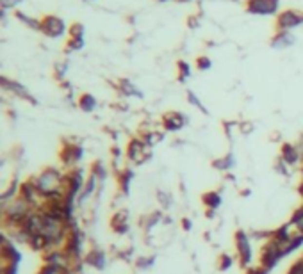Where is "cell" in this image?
Instances as JSON below:
<instances>
[{
    "label": "cell",
    "instance_id": "44dd1931",
    "mask_svg": "<svg viewBox=\"0 0 303 274\" xmlns=\"http://www.w3.org/2000/svg\"><path fill=\"white\" fill-rule=\"evenodd\" d=\"M78 107L84 110V112H93L96 109V98H95L93 94H82L80 100H78Z\"/></svg>",
    "mask_w": 303,
    "mask_h": 274
},
{
    "label": "cell",
    "instance_id": "1f68e13d",
    "mask_svg": "<svg viewBox=\"0 0 303 274\" xmlns=\"http://www.w3.org/2000/svg\"><path fill=\"white\" fill-rule=\"evenodd\" d=\"M275 169L280 173V175H284V176H287L289 175V171H287V164L282 161V159H278L277 161V164H275Z\"/></svg>",
    "mask_w": 303,
    "mask_h": 274
},
{
    "label": "cell",
    "instance_id": "484cf974",
    "mask_svg": "<svg viewBox=\"0 0 303 274\" xmlns=\"http://www.w3.org/2000/svg\"><path fill=\"white\" fill-rule=\"evenodd\" d=\"M155 262H157L155 255H150V256H139V258L136 260V267L139 271H148L153 267Z\"/></svg>",
    "mask_w": 303,
    "mask_h": 274
},
{
    "label": "cell",
    "instance_id": "5bb4252c",
    "mask_svg": "<svg viewBox=\"0 0 303 274\" xmlns=\"http://www.w3.org/2000/svg\"><path fill=\"white\" fill-rule=\"evenodd\" d=\"M277 0H250V11L259 15H267L277 9Z\"/></svg>",
    "mask_w": 303,
    "mask_h": 274
},
{
    "label": "cell",
    "instance_id": "d6a6232c",
    "mask_svg": "<svg viewBox=\"0 0 303 274\" xmlns=\"http://www.w3.org/2000/svg\"><path fill=\"white\" fill-rule=\"evenodd\" d=\"M84 41H82V37H72L70 39V48H74V50H78V48H82Z\"/></svg>",
    "mask_w": 303,
    "mask_h": 274
},
{
    "label": "cell",
    "instance_id": "3957f363",
    "mask_svg": "<svg viewBox=\"0 0 303 274\" xmlns=\"http://www.w3.org/2000/svg\"><path fill=\"white\" fill-rule=\"evenodd\" d=\"M280 258H284V255L280 251V248H278V244L273 242L271 238H269V242L261 249V255H259L261 267H264L266 271H271L280 262Z\"/></svg>",
    "mask_w": 303,
    "mask_h": 274
},
{
    "label": "cell",
    "instance_id": "83f0119b",
    "mask_svg": "<svg viewBox=\"0 0 303 274\" xmlns=\"http://www.w3.org/2000/svg\"><path fill=\"white\" fill-rule=\"evenodd\" d=\"M91 175L96 176L100 182H104L105 178H107V169H105V165L102 164V162L96 161V162H93V165H91Z\"/></svg>",
    "mask_w": 303,
    "mask_h": 274
},
{
    "label": "cell",
    "instance_id": "8992f818",
    "mask_svg": "<svg viewBox=\"0 0 303 274\" xmlns=\"http://www.w3.org/2000/svg\"><path fill=\"white\" fill-rule=\"evenodd\" d=\"M43 262L47 265H56V267H64V269H72V260L66 255L63 248H52L43 253Z\"/></svg>",
    "mask_w": 303,
    "mask_h": 274
},
{
    "label": "cell",
    "instance_id": "9a60e30c",
    "mask_svg": "<svg viewBox=\"0 0 303 274\" xmlns=\"http://www.w3.org/2000/svg\"><path fill=\"white\" fill-rule=\"evenodd\" d=\"M202 203H204V207L207 210H218L221 207V203H223V198H221L220 192L207 191L202 194Z\"/></svg>",
    "mask_w": 303,
    "mask_h": 274
},
{
    "label": "cell",
    "instance_id": "74e56055",
    "mask_svg": "<svg viewBox=\"0 0 303 274\" xmlns=\"http://www.w3.org/2000/svg\"><path fill=\"white\" fill-rule=\"evenodd\" d=\"M82 25H74L72 27V37H82Z\"/></svg>",
    "mask_w": 303,
    "mask_h": 274
},
{
    "label": "cell",
    "instance_id": "9c48e42d",
    "mask_svg": "<svg viewBox=\"0 0 303 274\" xmlns=\"http://www.w3.org/2000/svg\"><path fill=\"white\" fill-rule=\"evenodd\" d=\"M188 125V118L184 114L173 110V112H166L162 116V127L168 130V132H178L180 128H184Z\"/></svg>",
    "mask_w": 303,
    "mask_h": 274
},
{
    "label": "cell",
    "instance_id": "603a6c76",
    "mask_svg": "<svg viewBox=\"0 0 303 274\" xmlns=\"http://www.w3.org/2000/svg\"><path fill=\"white\" fill-rule=\"evenodd\" d=\"M16 192H20V185H18V180H13L9 183V187L5 189L4 192H2V196H0V200H2V203H7L9 200H13V196H15Z\"/></svg>",
    "mask_w": 303,
    "mask_h": 274
},
{
    "label": "cell",
    "instance_id": "b9f144b4",
    "mask_svg": "<svg viewBox=\"0 0 303 274\" xmlns=\"http://www.w3.org/2000/svg\"><path fill=\"white\" fill-rule=\"evenodd\" d=\"M298 192H300V196H302V200H303V180H302V183H300V187H298Z\"/></svg>",
    "mask_w": 303,
    "mask_h": 274
},
{
    "label": "cell",
    "instance_id": "e0dca14e",
    "mask_svg": "<svg viewBox=\"0 0 303 274\" xmlns=\"http://www.w3.org/2000/svg\"><path fill=\"white\" fill-rule=\"evenodd\" d=\"M161 219H162V212H150V214H147V216H141V219H139V226L145 230V232H152L153 228L161 222Z\"/></svg>",
    "mask_w": 303,
    "mask_h": 274
},
{
    "label": "cell",
    "instance_id": "4dcf8cb0",
    "mask_svg": "<svg viewBox=\"0 0 303 274\" xmlns=\"http://www.w3.org/2000/svg\"><path fill=\"white\" fill-rule=\"evenodd\" d=\"M188 100H189V104H193L194 107H196V109H202L204 112H207V110H205V107L202 105V102H200V100L196 98V96H194L193 91H189V93H188Z\"/></svg>",
    "mask_w": 303,
    "mask_h": 274
},
{
    "label": "cell",
    "instance_id": "ee69618b",
    "mask_svg": "<svg viewBox=\"0 0 303 274\" xmlns=\"http://www.w3.org/2000/svg\"><path fill=\"white\" fill-rule=\"evenodd\" d=\"M302 258H303V256H302Z\"/></svg>",
    "mask_w": 303,
    "mask_h": 274
},
{
    "label": "cell",
    "instance_id": "f35d334b",
    "mask_svg": "<svg viewBox=\"0 0 303 274\" xmlns=\"http://www.w3.org/2000/svg\"><path fill=\"white\" fill-rule=\"evenodd\" d=\"M182 230H186V232H191V230H193V222H191V219H188V218L182 219Z\"/></svg>",
    "mask_w": 303,
    "mask_h": 274
},
{
    "label": "cell",
    "instance_id": "ac0fdd59",
    "mask_svg": "<svg viewBox=\"0 0 303 274\" xmlns=\"http://www.w3.org/2000/svg\"><path fill=\"white\" fill-rule=\"evenodd\" d=\"M132 176H134V173H132L129 167H125L123 171H120L118 173V187H120V191L123 192V194H127L129 192V187H131V182H132Z\"/></svg>",
    "mask_w": 303,
    "mask_h": 274
},
{
    "label": "cell",
    "instance_id": "6da1fadb",
    "mask_svg": "<svg viewBox=\"0 0 303 274\" xmlns=\"http://www.w3.org/2000/svg\"><path fill=\"white\" fill-rule=\"evenodd\" d=\"M235 249H237V258H239L241 267H250L251 260H253V249H251L250 237L243 230L235 233Z\"/></svg>",
    "mask_w": 303,
    "mask_h": 274
},
{
    "label": "cell",
    "instance_id": "f546056e",
    "mask_svg": "<svg viewBox=\"0 0 303 274\" xmlns=\"http://www.w3.org/2000/svg\"><path fill=\"white\" fill-rule=\"evenodd\" d=\"M287 274H303V258H298L291 267H289Z\"/></svg>",
    "mask_w": 303,
    "mask_h": 274
},
{
    "label": "cell",
    "instance_id": "5b68a950",
    "mask_svg": "<svg viewBox=\"0 0 303 274\" xmlns=\"http://www.w3.org/2000/svg\"><path fill=\"white\" fill-rule=\"evenodd\" d=\"M84 157V150L80 145H75L72 141H64L63 148L59 151V161L63 162L64 165H68V167H75V164L82 161Z\"/></svg>",
    "mask_w": 303,
    "mask_h": 274
},
{
    "label": "cell",
    "instance_id": "d590c367",
    "mask_svg": "<svg viewBox=\"0 0 303 274\" xmlns=\"http://www.w3.org/2000/svg\"><path fill=\"white\" fill-rule=\"evenodd\" d=\"M180 66V80H184V77H189V66L186 62H178Z\"/></svg>",
    "mask_w": 303,
    "mask_h": 274
},
{
    "label": "cell",
    "instance_id": "2e32d148",
    "mask_svg": "<svg viewBox=\"0 0 303 274\" xmlns=\"http://www.w3.org/2000/svg\"><path fill=\"white\" fill-rule=\"evenodd\" d=\"M302 21H303V15H300V13H296V11H287V13H284V15L280 16L278 23H280V27L285 31V29L296 27L298 23H302Z\"/></svg>",
    "mask_w": 303,
    "mask_h": 274
},
{
    "label": "cell",
    "instance_id": "30bf717a",
    "mask_svg": "<svg viewBox=\"0 0 303 274\" xmlns=\"http://www.w3.org/2000/svg\"><path fill=\"white\" fill-rule=\"evenodd\" d=\"M98 182L100 180L96 178V176L89 173L88 178H86V183H84V187H82V191H80V194H78V200H77V205H78V207H82L84 201H88L89 198H91L95 194V192H96Z\"/></svg>",
    "mask_w": 303,
    "mask_h": 274
},
{
    "label": "cell",
    "instance_id": "d4e9b609",
    "mask_svg": "<svg viewBox=\"0 0 303 274\" xmlns=\"http://www.w3.org/2000/svg\"><path fill=\"white\" fill-rule=\"evenodd\" d=\"M120 91L125 94V96H143V94L139 93V89H137L132 82H129V80H121Z\"/></svg>",
    "mask_w": 303,
    "mask_h": 274
},
{
    "label": "cell",
    "instance_id": "f1b7e54d",
    "mask_svg": "<svg viewBox=\"0 0 303 274\" xmlns=\"http://www.w3.org/2000/svg\"><path fill=\"white\" fill-rule=\"evenodd\" d=\"M232 256L230 255H227V253H223V255H220V258H218V269L223 273V271H228L230 267H232Z\"/></svg>",
    "mask_w": 303,
    "mask_h": 274
},
{
    "label": "cell",
    "instance_id": "60d3db41",
    "mask_svg": "<svg viewBox=\"0 0 303 274\" xmlns=\"http://www.w3.org/2000/svg\"><path fill=\"white\" fill-rule=\"evenodd\" d=\"M16 2H20V0H2V5H4V7H7V5L16 4Z\"/></svg>",
    "mask_w": 303,
    "mask_h": 274
},
{
    "label": "cell",
    "instance_id": "d6986e66",
    "mask_svg": "<svg viewBox=\"0 0 303 274\" xmlns=\"http://www.w3.org/2000/svg\"><path fill=\"white\" fill-rule=\"evenodd\" d=\"M235 165V159L234 155H225V157H220V159H214L212 161V167L218 171H230L232 167Z\"/></svg>",
    "mask_w": 303,
    "mask_h": 274
},
{
    "label": "cell",
    "instance_id": "8fae6325",
    "mask_svg": "<svg viewBox=\"0 0 303 274\" xmlns=\"http://www.w3.org/2000/svg\"><path fill=\"white\" fill-rule=\"evenodd\" d=\"M280 159L287 165H296L302 161V153L296 148V145H291V143H284L282 150H280Z\"/></svg>",
    "mask_w": 303,
    "mask_h": 274
},
{
    "label": "cell",
    "instance_id": "ba28073f",
    "mask_svg": "<svg viewBox=\"0 0 303 274\" xmlns=\"http://www.w3.org/2000/svg\"><path fill=\"white\" fill-rule=\"evenodd\" d=\"M84 265H89L96 271H104L107 267V256L100 248H91L84 255Z\"/></svg>",
    "mask_w": 303,
    "mask_h": 274
},
{
    "label": "cell",
    "instance_id": "ab89813d",
    "mask_svg": "<svg viewBox=\"0 0 303 274\" xmlns=\"http://www.w3.org/2000/svg\"><path fill=\"white\" fill-rule=\"evenodd\" d=\"M267 273H269V271H266L264 267H261V265H259V267H253V269H250V273H248V274H267Z\"/></svg>",
    "mask_w": 303,
    "mask_h": 274
},
{
    "label": "cell",
    "instance_id": "4316f807",
    "mask_svg": "<svg viewBox=\"0 0 303 274\" xmlns=\"http://www.w3.org/2000/svg\"><path fill=\"white\" fill-rule=\"evenodd\" d=\"M291 43H293V36L284 31V32H280V34H278L275 39H273V47L282 48V47H287V45H291Z\"/></svg>",
    "mask_w": 303,
    "mask_h": 274
},
{
    "label": "cell",
    "instance_id": "277c9868",
    "mask_svg": "<svg viewBox=\"0 0 303 274\" xmlns=\"http://www.w3.org/2000/svg\"><path fill=\"white\" fill-rule=\"evenodd\" d=\"M0 262L2 265H18L21 262V253L5 233L2 235V244H0Z\"/></svg>",
    "mask_w": 303,
    "mask_h": 274
},
{
    "label": "cell",
    "instance_id": "e575fe53",
    "mask_svg": "<svg viewBox=\"0 0 303 274\" xmlns=\"http://www.w3.org/2000/svg\"><path fill=\"white\" fill-rule=\"evenodd\" d=\"M239 128H241V132H243V135H250L251 132H253V125L246 121V123L239 125Z\"/></svg>",
    "mask_w": 303,
    "mask_h": 274
},
{
    "label": "cell",
    "instance_id": "ffe728a7",
    "mask_svg": "<svg viewBox=\"0 0 303 274\" xmlns=\"http://www.w3.org/2000/svg\"><path fill=\"white\" fill-rule=\"evenodd\" d=\"M289 224H291V228L294 230V233H298V235H302L303 237V205L294 210L293 218H291Z\"/></svg>",
    "mask_w": 303,
    "mask_h": 274
},
{
    "label": "cell",
    "instance_id": "8d00e7d4",
    "mask_svg": "<svg viewBox=\"0 0 303 274\" xmlns=\"http://www.w3.org/2000/svg\"><path fill=\"white\" fill-rule=\"evenodd\" d=\"M198 68L200 70H209L210 68V61L207 57H200L198 59Z\"/></svg>",
    "mask_w": 303,
    "mask_h": 274
},
{
    "label": "cell",
    "instance_id": "4fadbf2b",
    "mask_svg": "<svg viewBox=\"0 0 303 274\" xmlns=\"http://www.w3.org/2000/svg\"><path fill=\"white\" fill-rule=\"evenodd\" d=\"M41 31L45 32V34H48V36H59V34H63L64 31V25L63 21L59 20V18H56V16H48L47 20L41 23Z\"/></svg>",
    "mask_w": 303,
    "mask_h": 274
},
{
    "label": "cell",
    "instance_id": "7402d4cb",
    "mask_svg": "<svg viewBox=\"0 0 303 274\" xmlns=\"http://www.w3.org/2000/svg\"><path fill=\"white\" fill-rule=\"evenodd\" d=\"M141 139L145 141V145H147L148 148H152V146H155L157 143H161V141L164 139V135H162V132H145V134L141 135Z\"/></svg>",
    "mask_w": 303,
    "mask_h": 274
},
{
    "label": "cell",
    "instance_id": "cb8c5ba5",
    "mask_svg": "<svg viewBox=\"0 0 303 274\" xmlns=\"http://www.w3.org/2000/svg\"><path fill=\"white\" fill-rule=\"evenodd\" d=\"M155 198H157V203L161 205L164 210H168V208H171V205H173V198H171V194L170 192H166V191H157L155 192Z\"/></svg>",
    "mask_w": 303,
    "mask_h": 274
},
{
    "label": "cell",
    "instance_id": "7c38bea8",
    "mask_svg": "<svg viewBox=\"0 0 303 274\" xmlns=\"http://www.w3.org/2000/svg\"><path fill=\"white\" fill-rule=\"evenodd\" d=\"M2 86H4V89H9V91H13V93L16 94V96H20V98H23V100H27V102H31V104H34L36 105V100L32 98L31 96V93L27 91L21 84H18V82H11L9 78H2Z\"/></svg>",
    "mask_w": 303,
    "mask_h": 274
},
{
    "label": "cell",
    "instance_id": "836d02e7",
    "mask_svg": "<svg viewBox=\"0 0 303 274\" xmlns=\"http://www.w3.org/2000/svg\"><path fill=\"white\" fill-rule=\"evenodd\" d=\"M18 273V265H2L0 274H16Z\"/></svg>",
    "mask_w": 303,
    "mask_h": 274
},
{
    "label": "cell",
    "instance_id": "7a4b0ae2",
    "mask_svg": "<svg viewBox=\"0 0 303 274\" xmlns=\"http://www.w3.org/2000/svg\"><path fill=\"white\" fill-rule=\"evenodd\" d=\"M127 159L134 164H143V162H147L150 159V150H148V146L145 145V141L143 139H134L129 141V145H127V151H125Z\"/></svg>",
    "mask_w": 303,
    "mask_h": 274
},
{
    "label": "cell",
    "instance_id": "52a82bcc",
    "mask_svg": "<svg viewBox=\"0 0 303 274\" xmlns=\"http://www.w3.org/2000/svg\"><path fill=\"white\" fill-rule=\"evenodd\" d=\"M111 230L118 235H125L129 232V228H131V214L127 208H120V210H116L113 216H111V222H109Z\"/></svg>",
    "mask_w": 303,
    "mask_h": 274
},
{
    "label": "cell",
    "instance_id": "7bdbcfd3",
    "mask_svg": "<svg viewBox=\"0 0 303 274\" xmlns=\"http://www.w3.org/2000/svg\"><path fill=\"white\" fill-rule=\"evenodd\" d=\"M302 175H303V167H302Z\"/></svg>",
    "mask_w": 303,
    "mask_h": 274
}]
</instances>
